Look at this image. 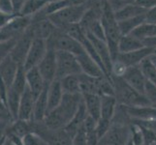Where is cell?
<instances>
[{
  "mask_svg": "<svg viewBox=\"0 0 156 145\" xmlns=\"http://www.w3.org/2000/svg\"><path fill=\"white\" fill-rule=\"evenodd\" d=\"M101 23L103 26L106 43L110 48L111 55L112 58V63L119 54L118 51V44L122 37V34L119 29L118 21L115 19V11L112 9L110 4L106 2L102 9Z\"/></svg>",
  "mask_w": 156,
  "mask_h": 145,
  "instance_id": "cell-3",
  "label": "cell"
},
{
  "mask_svg": "<svg viewBox=\"0 0 156 145\" xmlns=\"http://www.w3.org/2000/svg\"><path fill=\"white\" fill-rule=\"evenodd\" d=\"M149 145H156V141H154V142H152L151 144H149Z\"/></svg>",
  "mask_w": 156,
  "mask_h": 145,
  "instance_id": "cell-48",
  "label": "cell"
},
{
  "mask_svg": "<svg viewBox=\"0 0 156 145\" xmlns=\"http://www.w3.org/2000/svg\"><path fill=\"white\" fill-rule=\"evenodd\" d=\"M144 47L143 42L132 34L123 35L118 44V51L119 53H127L141 50Z\"/></svg>",
  "mask_w": 156,
  "mask_h": 145,
  "instance_id": "cell-27",
  "label": "cell"
},
{
  "mask_svg": "<svg viewBox=\"0 0 156 145\" xmlns=\"http://www.w3.org/2000/svg\"><path fill=\"white\" fill-rule=\"evenodd\" d=\"M48 50V46H47V41L35 38L32 42V45L30 47V50L26 55V58L23 63V68L25 69V71L38 67L40 62L42 61V59L44 58L46 52Z\"/></svg>",
  "mask_w": 156,
  "mask_h": 145,
  "instance_id": "cell-11",
  "label": "cell"
},
{
  "mask_svg": "<svg viewBox=\"0 0 156 145\" xmlns=\"http://www.w3.org/2000/svg\"><path fill=\"white\" fill-rule=\"evenodd\" d=\"M130 120H154L156 119V107L153 105L124 106Z\"/></svg>",
  "mask_w": 156,
  "mask_h": 145,
  "instance_id": "cell-19",
  "label": "cell"
},
{
  "mask_svg": "<svg viewBox=\"0 0 156 145\" xmlns=\"http://www.w3.org/2000/svg\"><path fill=\"white\" fill-rule=\"evenodd\" d=\"M18 38L12 39L7 42H0V62H1L7 55L10 54V52L12 50L13 47L15 46L16 41H17Z\"/></svg>",
  "mask_w": 156,
  "mask_h": 145,
  "instance_id": "cell-33",
  "label": "cell"
},
{
  "mask_svg": "<svg viewBox=\"0 0 156 145\" xmlns=\"http://www.w3.org/2000/svg\"><path fill=\"white\" fill-rule=\"evenodd\" d=\"M144 46L146 47H148L152 50H156V37H153V38H149V39H146L142 41Z\"/></svg>",
  "mask_w": 156,
  "mask_h": 145,
  "instance_id": "cell-41",
  "label": "cell"
},
{
  "mask_svg": "<svg viewBox=\"0 0 156 145\" xmlns=\"http://www.w3.org/2000/svg\"><path fill=\"white\" fill-rule=\"evenodd\" d=\"M126 145H136V144L134 143V142L131 140V138H130V139H129V141L127 142V144H126Z\"/></svg>",
  "mask_w": 156,
  "mask_h": 145,
  "instance_id": "cell-46",
  "label": "cell"
},
{
  "mask_svg": "<svg viewBox=\"0 0 156 145\" xmlns=\"http://www.w3.org/2000/svg\"><path fill=\"white\" fill-rule=\"evenodd\" d=\"M149 58H150V60L152 61V63L154 64V66L156 67V52H153L152 54L149 56Z\"/></svg>",
  "mask_w": 156,
  "mask_h": 145,
  "instance_id": "cell-45",
  "label": "cell"
},
{
  "mask_svg": "<svg viewBox=\"0 0 156 145\" xmlns=\"http://www.w3.org/2000/svg\"><path fill=\"white\" fill-rule=\"evenodd\" d=\"M64 92L62 90L60 81L58 79L53 80L48 86V105H49V112L53 110L60 105ZM48 112V113H49Z\"/></svg>",
  "mask_w": 156,
  "mask_h": 145,
  "instance_id": "cell-22",
  "label": "cell"
},
{
  "mask_svg": "<svg viewBox=\"0 0 156 145\" xmlns=\"http://www.w3.org/2000/svg\"><path fill=\"white\" fill-rule=\"evenodd\" d=\"M154 52H156V50H155V51H154Z\"/></svg>",
  "mask_w": 156,
  "mask_h": 145,
  "instance_id": "cell-50",
  "label": "cell"
},
{
  "mask_svg": "<svg viewBox=\"0 0 156 145\" xmlns=\"http://www.w3.org/2000/svg\"><path fill=\"white\" fill-rule=\"evenodd\" d=\"M34 39H35L34 32L30 24L29 27L17 39L15 46L13 47L12 50L10 52V56L19 65H23L26 55H27V53L30 50V47L32 45V42H33Z\"/></svg>",
  "mask_w": 156,
  "mask_h": 145,
  "instance_id": "cell-9",
  "label": "cell"
},
{
  "mask_svg": "<svg viewBox=\"0 0 156 145\" xmlns=\"http://www.w3.org/2000/svg\"><path fill=\"white\" fill-rule=\"evenodd\" d=\"M147 21L156 23V7L148 10V12L147 13Z\"/></svg>",
  "mask_w": 156,
  "mask_h": 145,
  "instance_id": "cell-43",
  "label": "cell"
},
{
  "mask_svg": "<svg viewBox=\"0 0 156 145\" xmlns=\"http://www.w3.org/2000/svg\"><path fill=\"white\" fill-rule=\"evenodd\" d=\"M64 94H82L80 74L68 76L59 80Z\"/></svg>",
  "mask_w": 156,
  "mask_h": 145,
  "instance_id": "cell-28",
  "label": "cell"
},
{
  "mask_svg": "<svg viewBox=\"0 0 156 145\" xmlns=\"http://www.w3.org/2000/svg\"><path fill=\"white\" fill-rule=\"evenodd\" d=\"M0 145H15L12 141L10 140V139L7 137V136H5V138L3 139V140L0 142Z\"/></svg>",
  "mask_w": 156,
  "mask_h": 145,
  "instance_id": "cell-44",
  "label": "cell"
},
{
  "mask_svg": "<svg viewBox=\"0 0 156 145\" xmlns=\"http://www.w3.org/2000/svg\"><path fill=\"white\" fill-rule=\"evenodd\" d=\"M118 106L117 100L115 96H101V118L108 121H112Z\"/></svg>",
  "mask_w": 156,
  "mask_h": 145,
  "instance_id": "cell-25",
  "label": "cell"
},
{
  "mask_svg": "<svg viewBox=\"0 0 156 145\" xmlns=\"http://www.w3.org/2000/svg\"><path fill=\"white\" fill-rule=\"evenodd\" d=\"M146 21H147V14L138 16V17L129 19L126 20L118 21V25H119L120 32L123 36V35L131 34L137 27H139L140 25L143 24L144 22H146Z\"/></svg>",
  "mask_w": 156,
  "mask_h": 145,
  "instance_id": "cell-29",
  "label": "cell"
},
{
  "mask_svg": "<svg viewBox=\"0 0 156 145\" xmlns=\"http://www.w3.org/2000/svg\"><path fill=\"white\" fill-rule=\"evenodd\" d=\"M0 11H2L4 13H13L11 0H0Z\"/></svg>",
  "mask_w": 156,
  "mask_h": 145,
  "instance_id": "cell-40",
  "label": "cell"
},
{
  "mask_svg": "<svg viewBox=\"0 0 156 145\" xmlns=\"http://www.w3.org/2000/svg\"><path fill=\"white\" fill-rule=\"evenodd\" d=\"M31 27L33 29L35 38L46 41L53 34V32L56 29L55 26L48 18L41 19H32Z\"/></svg>",
  "mask_w": 156,
  "mask_h": 145,
  "instance_id": "cell-20",
  "label": "cell"
},
{
  "mask_svg": "<svg viewBox=\"0 0 156 145\" xmlns=\"http://www.w3.org/2000/svg\"><path fill=\"white\" fill-rule=\"evenodd\" d=\"M139 66L141 68L144 76L147 78V81L156 85V67L154 66L152 61L150 60V58H146L141 62Z\"/></svg>",
  "mask_w": 156,
  "mask_h": 145,
  "instance_id": "cell-32",
  "label": "cell"
},
{
  "mask_svg": "<svg viewBox=\"0 0 156 145\" xmlns=\"http://www.w3.org/2000/svg\"><path fill=\"white\" fill-rule=\"evenodd\" d=\"M10 124H11V123L0 121V142H1L3 139L5 138V136H6L7 129H8V126Z\"/></svg>",
  "mask_w": 156,
  "mask_h": 145,
  "instance_id": "cell-42",
  "label": "cell"
},
{
  "mask_svg": "<svg viewBox=\"0 0 156 145\" xmlns=\"http://www.w3.org/2000/svg\"><path fill=\"white\" fill-rule=\"evenodd\" d=\"M131 34L137 37L141 41L153 38V37H156V23L146 21V22L140 25L139 27H137Z\"/></svg>",
  "mask_w": 156,
  "mask_h": 145,
  "instance_id": "cell-31",
  "label": "cell"
},
{
  "mask_svg": "<svg viewBox=\"0 0 156 145\" xmlns=\"http://www.w3.org/2000/svg\"><path fill=\"white\" fill-rule=\"evenodd\" d=\"M47 46L55 50L70 52L75 56H79L85 52L83 45L80 42L73 39L58 28H56L53 34L47 40Z\"/></svg>",
  "mask_w": 156,
  "mask_h": 145,
  "instance_id": "cell-7",
  "label": "cell"
},
{
  "mask_svg": "<svg viewBox=\"0 0 156 145\" xmlns=\"http://www.w3.org/2000/svg\"><path fill=\"white\" fill-rule=\"evenodd\" d=\"M131 136V120L125 107L118 105L112 125L98 145H126Z\"/></svg>",
  "mask_w": 156,
  "mask_h": 145,
  "instance_id": "cell-2",
  "label": "cell"
},
{
  "mask_svg": "<svg viewBox=\"0 0 156 145\" xmlns=\"http://www.w3.org/2000/svg\"><path fill=\"white\" fill-rule=\"evenodd\" d=\"M135 3L147 10H150L156 7V0H136Z\"/></svg>",
  "mask_w": 156,
  "mask_h": 145,
  "instance_id": "cell-39",
  "label": "cell"
},
{
  "mask_svg": "<svg viewBox=\"0 0 156 145\" xmlns=\"http://www.w3.org/2000/svg\"><path fill=\"white\" fill-rule=\"evenodd\" d=\"M153 106H155V107H156V105H153Z\"/></svg>",
  "mask_w": 156,
  "mask_h": 145,
  "instance_id": "cell-49",
  "label": "cell"
},
{
  "mask_svg": "<svg viewBox=\"0 0 156 145\" xmlns=\"http://www.w3.org/2000/svg\"><path fill=\"white\" fill-rule=\"evenodd\" d=\"M26 80H27V87L32 93V95H33L35 100L44 91L47 85H49L45 82L44 78L41 76L37 67L26 71Z\"/></svg>",
  "mask_w": 156,
  "mask_h": 145,
  "instance_id": "cell-17",
  "label": "cell"
},
{
  "mask_svg": "<svg viewBox=\"0 0 156 145\" xmlns=\"http://www.w3.org/2000/svg\"><path fill=\"white\" fill-rule=\"evenodd\" d=\"M144 95L146 96V98L147 99L150 105H156V85L155 84L147 81Z\"/></svg>",
  "mask_w": 156,
  "mask_h": 145,
  "instance_id": "cell-34",
  "label": "cell"
},
{
  "mask_svg": "<svg viewBox=\"0 0 156 145\" xmlns=\"http://www.w3.org/2000/svg\"><path fill=\"white\" fill-rule=\"evenodd\" d=\"M87 114L95 121L101 118V96L95 94H82Z\"/></svg>",
  "mask_w": 156,
  "mask_h": 145,
  "instance_id": "cell-23",
  "label": "cell"
},
{
  "mask_svg": "<svg viewBox=\"0 0 156 145\" xmlns=\"http://www.w3.org/2000/svg\"><path fill=\"white\" fill-rule=\"evenodd\" d=\"M31 125L32 133H36L48 145H74L73 138L64 129L50 130L43 122H35L33 120H31Z\"/></svg>",
  "mask_w": 156,
  "mask_h": 145,
  "instance_id": "cell-6",
  "label": "cell"
},
{
  "mask_svg": "<svg viewBox=\"0 0 156 145\" xmlns=\"http://www.w3.org/2000/svg\"><path fill=\"white\" fill-rule=\"evenodd\" d=\"M87 116L88 114H87V109H85V105L83 104V103L80 105L77 113L75 114L73 119L66 125V127L64 128V130L66 131V133L70 136L74 138L75 136H76L78 132L80 131V129L83 126V123Z\"/></svg>",
  "mask_w": 156,
  "mask_h": 145,
  "instance_id": "cell-21",
  "label": "cell"
},
{
  "mask_svg": "<svg viewBox=\"0 0 156 145\" xmlns=\"http://www.w3.org/2000/svg\"><path fill=\"white\" fill-rule=\"evenodd\" d=\"M98 80L99 78H92L84 74H80V91L82 94H98Z\"/></svg>",
  "mask_w": 156,
  "mask_h": 145,
  "instance_id": "cell-30",
  "label": "cell"
},
{
  "mask_svg": "<svg viewBox=\"0 0 156 145\" xmlns=\"http://www.w3.org/2000/svg\"><path fill=\"white\" fill-rule=\"evenodd\" d=\"M35 98L30 92L28 87H26L23 94L21 95V99L19 106L18 119L24 121L33 120V111H34Z\"/></svg>",
  "mask_w": 156,
  "mask_h": 145,
  "instance_id": "cell-16",
  "label": "cell"
},
{
  "mask_svg": "<svg viewBox=\"0 0 156 145\" xmlns=\"http://www.w3.org/2000/svg\"><path fill=\"white\" fill-rule=\"evenodd\" d=\"M20 66V65L13 60V58L10 56V54L0 62V78L3 80L8 88L12 86Z\"/></svg>",
  "mask_w": 156,
  "mask_h": 145,
  "instance_id": "cell-15",
  "label": "cell"
},
{
  "mask_svg": "<svg viewBox=\"0 0 156 145\" xmlns=\"http://www.w3.org/2000/svg\"><path fill=\"white\" fill-rule=\"evenodd\" d=\"M77 59L79 61L80 67L82 69V74H84L87 76L92 78H101L104 76L106 77V74L103 72V70L101 69V67L87 52L77 56Z\"/></svg>",
  "mask_w": 156,
  "mask_h": 145,
  "instance_id": "cell-18",
  "label": "cell"
},
{
  "mask_svg": "<svg viewBox=\"0 0 156 145\" xmlns=\"http://www.w3.org/2000/svg\"><path fill=\"white\" fill-rule=\"evenodd\" d=\"M38 70L47 84H51L56 79V50L48 47L44 58L38 65Z\"/></svg>",
  "mask_w": 156,
  "mask_h": 145,
  "instance_id": "cell-10",
  "label": "cell"
},
{
  "mask_svg": "<svg viewBox=\"0 0 156 145\" xmlns=\"http://www.w3.org/2000/svg\"><path fill=\"white\" fill-rule=\"evenodd\" d=\"M82 103V94H64L60 105L47 114L43 123L50 130L64 129L77 113Z\"/></svg>",
  "mask_w": 156,
  "mask_h": 145,
  "instance_id": "cell-1",
  "label": "cell"
},
{
  "mask_svg": "<svg viewBox=\"0 0 156 145\" xmlns=\"http://www.w3.org/2000/svg\"><path fill=\"white\" fill-rule=\"evenodd\" d=\"M112 81L115 87V97L118 105L123 106L150 105L146 96L132 88L121 77L112 76Z\"/></svg>",
  "mask_w": 156,
  "mask_h": 145,
  "instance_id": "cell-4",
  "label": "cell"
},
{
  "mask_svg": "<svg viewBox=\"0 0 156 145\" xmlns=\"http://www.w3.org/2000/svg\"><path fill=\"white\" fill-rule=\"evenodd\" d=\"M111 125H112L111 121L102 119V118H100V119L96 122V133H97V136H98L99 139H101L106 135L107 132L109 131Z\"/></svg>",
  "mask_w": 156,
  "mask_h": 145,
  "instance_id": "cell-35",
  "label": "cell"
},
{
  "mask_svg": "<svg viewBox=\"0 0 156 145\" xmlns=\"http://www.w3.org/2000/svg\"><path fill=\"white\" fill-rule=\"evenodd\" d=\"M48 86L35 100L34 111H33V121L44 122L45 118L49 112V105H48Z\"/></svg>",
  "mask_w": 156,
  "mask_h": 145,
  "instance_id": "cell-24",
  "label": "cell"
},
{
  "mask_svg": "<svg viewBox=\"0 0 156 145\" xmlns=\"http://www.w3.org/2000/svg\"><path fill=\"white\" fill-rule=\"evenodd\" d=\"M41 145H48V144H47L45 141H43V140H42V141H41Z\"/></svg>",
  "mask_w": 156,
  "mask_h": 145,
  "instance_id": "cell-47",
  "label": "cell"
},
{
  "mask_svg": "<svg viewBox=\"0 0 156 145\" xmlns=\"http://www.w3.org/2000/svg\"><path fill=\"white\" fill-rule=\"evenodd\" d=\"M121 78L124 79L132 88L138 91L139 93H141V94L144 93V89H146L147 80L144 78L140 66H134V67L127 68Z\"/></svg>",
  "mask_w": 156,
  "mask_h": 145,
  "instance_id": "cell-14",
  "label": "cell"
},
{
  "mask_svg": "<svg viewBox=\"0 0 156 145\" xmlns=\"http://www.w3.org/2000/svg\"><path fill=\"white\" fill-rule=\"evenodd\" d=\"M153 52H154V50L144 47L141 48V50H136V51L127 52V53H119L115 61L119 62L125 68L139 66L143 60L149 57Z\"/></svg>",
  "mask_w": 156,
  "mask_h": 145,
  "instance_id": "cell-12",
  "label": "cell"
},
{
  "mask_svg": "<svg viewBox=\"0 0 156 145\" xmlns=\"http://www.w3.org/2000/svg\"><path fill=\"white\" fill-rule=\"evenodd\" d=\"M56 79L58 80L68 76L82 74L77 56L70 52L56 50Z\"/></svg>",
  "mask_w": 156,
  "mask_h": 145,
  "instance_id": "cell-8",
  "label": "cell"
},
{
  "mask_svg": "<svg viewBox=\"0 0 156 145\" xmlns=\"http://www.w3.org/2000/svg\"><path fill=\"white\" fill-rule=\"evenodd\" d=\"M87 38L92 43L96 51H97L98 55L101 59L102 63H103L104 68L106 70V74L108 78L112 79V58L111 55L110 48L108 47L106 41L100 40L95 38L92 35H87Z\"/></svg>",
  "mask_w": 156,
  "mask_h": 145,
  "instance_id": "cell-13",
  "label": "cell"
},
{
  "mask_svg": "<svg viewBox=\"0 0 156 145\" xmlns=\"http://www.w3.org/2000/svg\"><path fill=\"white\" fill-rule=\"evenodd\" d=\"M135 2H136V0H108V3L110 4V6L115 12L121 9L122 7L126 6V5L134 4Z\"/></svg>",
  "mask_w": 156,
  "mask_h": 145,
  "instance_id": "cell-36",
  "label": "cell"
},
{
  "mask_svg": "<svg viewBox=\"0 0 156 145\" xmlns=\"http://www.w3.org/2000/svg\"><path fill=\"white\" fill-rule=\"evenodd\" d=\"M148 12V10L144 9V7L139 6L138 4H129L126 6L122 7L121 9L117 10L115 12V16L117 21H122L126 20L129 19L138 17V16L146 15Z\"/></svg>",
  "mask_w": 156,
  "mask_h": 145,
  "instance_id": "cell-26",
  "label": "cell"
},
{
  "mask_svg": "<svg viewBox=\"0 0 156 145\" xmlns=\"http://www.w3.org/2000/svg\"><path fill=\"white\" fill-rule=\"evenodd\" d=\"M42 139L34 133H30L23 138V145H41Z\"/></svg>",
  "mask_w": 156,
  "mask_h": 145,
  "instance_id": "cell-37",
  "label": "cell"
},
{
  "mask_svg": "<svg viewBox=\"0 0 156 145\" xmlns=\"http://www.w3.org/2000/svg\"><path fill=\"white\" fill-rule=\"evenodd\" d=\"M26 1L27 0H11V3H12V7H13V13L20 15L21 10H23Z\"/></svg>",
  "mask_w": 156,
  "mask_h": 145,
  "instance_id": "cell-38",
  "label": "cell"
},
{
  "mask_svg": "<svg viewBox=\"0 0 156 145\" xmlns=\"http://www.w3.org/2000/svg\"><path fill=\"white\" fill-rule=\"evenodd\" d=\"M87 9V3L80 5H72V6H68L56 13L51 14L48 17V19L51 21L56 28L62 29L67 25L80 23V19H83Z\"/></svg>",
  "mask_w": 156,
  "mask_h": 145,
  "instance_id": "cell-5",
  "label": "cell"
}]
</instances>
